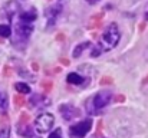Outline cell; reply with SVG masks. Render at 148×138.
Masks as SVG:
<instances>
[{
  "instance_id": "obj_3",
  "label": "cell",
  "mask_w": 148,
  "mask_h": 138,
  "mask_svg": "<svg viewBox=\"0 0 148 138\" xmlns=\"http://www.w3.org/2000/svg\"><path fill=\"white\" fill-rule=\"evenodd\" d=\"M92 128V119H85L81 121L69 128V135L71 138H84Z\"/></svg>"
},
{
  "instance_id": "obj_7",
  "label": "cell",
  "mask_w": 148,
  "mask_h": 138,
  "mask_svg": "<svg viewBox=\"0 0 148 138\" xmlns=\"http://www.w3.org/2000/svg\"><path fill=\"white\" fill-rule=\"evenodd\" d=\"M36 19V12L35 10H29V12H23L22 14H20V20H23V22H33Z\"/></svg>"
},
{
  "instance_id": "obj_4",
  "label": "cell",
  "mask_w": 148,
  "mask_h": 138,
  "mask_svg": "<svg viewBox=\"0 0 148 138\" xmlns=\"http://www.w3.org/2000/svg\"><path fill=\"white\" fill-rule=\"evenodd\" d=\"M53 122H55V118H53L52 114H42V115H39V117L36 118L35 127H36V130H38L39 133L43 134V133H48L50 128H52Z\"/></svg>"
},
{
  "instance_id": "obj_16",
  "label": "cell",
  "mask_w": 148,
  "mask_h": 138,
  "mask_svg": "<svg viewBox=\"0 0 148 138\" xmlns=\"http://www.w3.org/2000/svg\"><path fill=\"white\" fill-rule=\"evenodd\" d=\"M86 1H88V3H91V4H92V3H97V1H98V0H86Z\"/></svg>"
},
{
  "instance_id": "obj_8",
  "label": "cell",
  "mask_w": 148,
  "mask_h": 138,
  "mask_svg": "<svg viewBox=\"0 0 148 138\" xmlns=\"http://www.w3.org/2000/svg\"><path fill=\"white\" fill-rule=\"evenodd\" d=\"M82 81H84V78H82L81 75L75 73V72H72V73H69V75H68V82H69V84L79 85V84H82Z\"/></svg>"
},
{
  "instance_id": "obj_9",
  "label": "cell",
  "mask_w": 148,
  "mask_h": 138,
  "mask_svg": "<svg viewBox=\"0 0 148 138\" xmlns=\"http://www.w3.org/2000/svg\"><path fill=\"white\" fill-rule=\"evenodd\" d=\"M59 10H60V7H59V6H53V7H50L49 10L46 12V16H48V17H50V20L53 22V20H55V17H56V16L60 13Z\"/></svg>"
},
{
  "instance_id": "obj_5",
  "label": "cell",
  "mask_w": 148,
  "mask_h": 138,
  "mask_svg": "<svg viewBox=\"0 0 148 138\" xmlns=\"http://www.w3.org/2000/svg\"><path fill=\"white\" fill-rule=\"evenodd\" d=\"M32 30H33V26H32L30 22H25L23 23V20H22L20 23L16 25V35L19 38H22V39L29 38V35L32 33Z\"/></svg>"
},
{
  "instance_id": "obj_2",
  "label": "cell",
  "mask_w": 148,
  "mask_h": 138,
  "mask_svg": "<svg viewBox=\"0 0 148 138\" xmlns=\"http://www.w3.org/2000/svg\"><path fill=\"white\" fill-rule=\"evenodd\" d=\"M111 101V92L108 91H101L98 92L95 96L91 98V102L92 104H88V111L92 114V112H97L101 111L102 108H105Z\"/></svg>"
},
{
  "instance_id": "obj_1",
  "label": "cell",
  "mask_w": 148,
  "mask_h": 138,
  "mask_svg": "<svg viewBox=\"0 0 148 138\" xmlns=\"http://www.w3.org/2000/svg\"><path fill=\"white\" fill-rule=\"evenodd\" d=\"M119 38H121V35H119V29H118L116 23H111L105 29V32H103V35L101 38V42H99V45L97 47H98L101 52L111 50L119 42Z\"/></svg>"
},
{
  "instance_id": "obj_13",
  "label": "cell",
  "mask_w": 148,
  "mask_h": 138,
  "mask_svg": "<svg viewBox=\"0 0 148 138\" xmlns=\"http://www.w3.org/2000/svg\"><path fill=\"white\" fill-rule=\"evenodd\" d=\"M12 35V29L7 25H0V36L3 38H9Z\"/></svg>"
},
{
  "instance_id": "obj_15",
  "label": "cell",
  "mask_w": 148,
  "mask_h": 138,
  "mask_svg": "<svg viewBox=\"0 0 148 138\" xmlns=\"http://www.w3.org/2000/svg\"><path fill=\"white\" fill-rule=\"evenodd\" d=\"M9 134H10V131H9V128H6V130L0 134V138H9Z\"/></svg>"
},
{
  "instance_id": "obj_10",
  "label": "cell",
  "mask_w": 148,
  "mask_h": 138,
  "mask_svg": "<svg viewBox=\"0 0 148 138\" xmlns=\"http://www.w3.org/2000/svg\"><path fill=\"white\" fill-rule=\"evenodd\" d=\"M89 46V42H84V43H81V45H78L76 46V49L73 50V58H79V55L86 49Z\"/></svg>"
},
{
  "instance_id": "obj_12",
  "label": "cell",
  "mask_w": 148,
  "mask_h": 138,
  "mask_svg": "<svg viewBox=\"0 0 148 138\" xmlns=\"http://www.w3.org/2000/svg\"><path fill=\"white\" fill-rule=\"evenodd\" d=\"M7 109V95L0 92V112H4Z\"/></svg>"
},
{
  "instance_id": "obj_17",
  "label": "cell",
  "mask_w": 148,
  "mask_h": 138,
  "mask_svg": "<svg viewBox=\"0 0 148 138\" xmlns=\"http://www.w3.org/2000/svg\"><path fill=\"white\" fill-rule=\"evenodd\" d=\"M147 56H148V49H147Z\"/></svg>"
},
{
  "instance_id": "obj_11",
  "label": "cell",
  "mask_w": 148,
  "mask_h": 138,
  "mask_svg": "<svg viewBox=\"0 0 148 138\" xmlns=\"http://www.w3.org/2000/svg\"><path fill=\"white\" fill-rule=\"evenodd\" d=\"M14 88H16V91L20 92V93H29V92H30L29 85H26V84H22V82H17V84L14 85Z\"/></svg>"
},
{
  "instance_id": "obj_14",
  "label": "cell",
  "mask_w": 148,
  "mask_h": 138,
  "mask_svg": "<svg viewBox=\"0 0 148 138\" xmlns=\"http://www.w3.org/2000/svg\"><path fill=\"white\" fill-rule=\"evenodd\" d=\"M48 138H62V131L60 130H55L53 133H50V135Z\"/></svg>"
},
{
  "instance_id": "obj_6",
  "label": "cell",
  "mask_w": 148,
  "mask_h": 138,
  "mask_svg": "<svg viewBox=\"0 0 148 138\" xmlns=\"http://www.w3.org/2000/svg\"><path fill=\"white\" fill-rule=\"evenodd\" d=\"M60 112L63 114V118L65 119H71V118H73V117L78 115V109H75L71 105H62L60 106Z\"/></svg>"
}]
</instances>
